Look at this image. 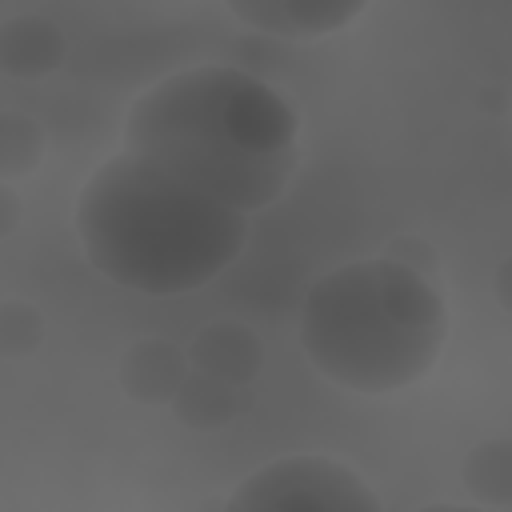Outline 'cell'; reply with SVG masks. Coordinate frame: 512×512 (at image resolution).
Returning a JSON list of instances; mask_svg holds the SVG:
<instances>
[{
  "instance_id": "6da1fadb",
  "label": "cell",
  "mask_w": 512,
  "mask_h": 512,
  "mask_svg": "<svg viewBox=\"0 0 512 512\" xmlns=\"http://www.w3.org/2000/svg\"><path fill=\"white\" fill-rule=\"evenodd\" d=\"M124 152L240 212L268 208L300 160L292 100L232 64H196L144 88L124 120Z\"/></svg>"
},
{
  "instance_id": "7a4b0ae2",
  "label": "cell",
  "mask_w": 512,
  "mask_h": 512,
  "mask_svg": "<svg viewBox=\"0 0 512 512\" xmlns=\"http://www.w3.org/2000/svg\"><path fill=\"white\" fill-rule=\"evenodd\" d=\"M76 236L96 272L144 296H180L220 276L248 240V212L120 152L80 188Z\"/></svg>"
},
{
  "instance_id": "3957f363",
  "label": "cell",
  "mask_w": 512,
  "mask_h": 512,
  "mask_svg": "<svg viewBox=\"0 0 512 512\" xmlns=\"http://www.w3.org/2000/svg\"><path fill=\"white\" fill-rule=\"evenodd\" d=\"M444 336L448 308L436 280L396 256L324 272L300 308V344L312 368L364 396L416 384L436 364Z\"/></svg>"
},
{
  "instance_id": "277c9868",
  "label": "cell",
  "mask_w": 512,
  "mask_h": 512,
  "mask_svg": "<svg viewBox=\"0 0 512 512\" xmlns=\"http://www.w3.org/2000/svg\"><path fill=\"white\" fill-rule=\"evenodd\" d=\"M232 512L268 508H320V512H376L380 496L340 460L328 456H284L256 468L232 496Z\"/></svg>"
},
{
  "instance_id": "5b68a950",
  "label": "cell",
  "mask_w": 512,
  "mask_h": 512,
  "mask_svg": "<svg viewBox=\"0 0 512 512\" xmlns=\"http://www.w3.org/2000/svg\"><path fill=\"white\" fill-rule=\"evenodd\" d=\"M224 8L256 32L280 40H320L352 24L368 0H224Z\"/></svg>"
},
{
  "instance_id": "8992f818",
  "label": "cell",
  "mask_w": 512,
  "mask_h": 512,
  "mask_svg": "<svg viewBox=\"0 0 512 512\" xmlns=\"http://www.w3.org/2000/svg\"><path fill=\"white\" fill-rule=\"evenodd\" d=\"M192 376V356L172 340H136L120 360V388L140 404H172Z\"/></svg>"
},
{
  "instance_id": "52a82bcc",
  "label": "cell",
  "mask_w": 512,
  "mask_h": 512,
  "mask_svg": "<svg viewBox=\"0 0 512 512\" xmlns=\"http://www.w3.org/2000/svg\"><path fill=\"white\" fill-rule=\"evenodd\" d=\"M188 356H192V368L232 384H252L256 372L264 368V344L240 320H216L204 332H196Z\"/></svg>"
},
{
  "instance_id": "ba28073f",
  "label": "cell",
  "mask_w": 512,
  "mask_h": 512,
  "mask_svg": "<svg viewBox=\"0 0 512 512\" xmlns=\"http://www.w3.org/2000/svg\"><path fill=\"white\" fill-rule=\"evenodd\" d=\"M64 32L44 16H12L0 28V68L16 80H40L64 64Z\"/></svg>"
},
{
  "instance_id": "9c48e42d",
  "label": "cell",
  "mask_w": 512,
  "mask_h": 512,
  "mask_svg": "<svg viewBox=\"0 0 512 512\" xmlns=\"http://www.w3.org/2000/svg\"><path fill=\"white\" fill-rule=\"evenodd\" d=\"M244 408H248V384H232V380L208 376L200 368H192V376L184 380V388L172 400V412L188 428H220V424L236 420Z\"/></svg>"
},
{
  "instance_id": "30bf717a",
  "label": "cell",
  "mask_w": 512,
  "mask_h": 512,
  "mask_svg": "<svg viewBox=\"0 0 512 512\" xmlns=\"http://www.w3.org/2000/svg\"><path fill=\"white\" fill-rule=\"evenodd\" d=\"M460 480L476 504L508 508L512 504V440L476 444L460 464Z\"/></svg>"
},
{
  "instance_id": "8fae6325",
  "label": "cell",
  "mask_w": 512,
  "mask_h": 512,
  "mask_svg": "<svg viewBox=\"0 0 512 512\" xmlns=\"http://www.w3.org/2000/svg\"><path fill=\"white\" fill-rule=\"evenodd\" d=\"M44 160V128L28 112H0V176L12 184Z\"/></svg>"
},
{
  "instance_id": "7c38bea8",
  "label": "cell",
  "mask_w": 512,
  "mask_h": 512,
  "mask_svg": "<svg viewBox=\"0 0 512 512\" xmlns=\"http://www.w3.org/2000/svg\"><path fill=\"white\" fill-rule=\"evenodd\" d=\"M40 340H44V316H40V308L28 304V300H12L8 296L0 304V352L8 360H16V356L36 352Z\"/></svg>"
},
{
  "instance_id": "4fadbf2b",
  "label": "cell",
  "mask_w": 512,
  "mask_h": 512,
  "mask_svg": "<svg viewBox=\"0 0 512 512\" xmlns=\"http://www.w3.org/2000/svg\"><path fill=\"white\" fill-rule=\"evenodd\" d=\"M384 256H396V260H404L408 268H416V272H424V276L440 280V256H436V248H432L428 240L396 236V240L388 244V252H384Z\"/></svg>"
},
{
  "instance_id": "5bb4252c",
  "label": "cell",
  "mask_w": 512,
  "mask_h": 512,
  "mask_svg": "<svg viewBox=\"0 0 512 512\" xmlns=\"http://www.w3.org/2000/svg\"><path fill=\"white\" fill-rule=\"evenodd\" d=\"M16 224H20V196H16V188L4 180V184H0V236H12Z\"/></svg>"
},
{
  "instance_id": "9a60e30c",
  "label": "cell",
  "mask_w": 512,
  "mask_h": 512,
  "mask_svg": "<svg viewBox=\"0 0 512 512\" xmlns=\"http://www.w3.org/2000/svg\"><path fill=\"white\" fill-rule=\"evenodd\" d=\"M492 288H496V300H500V304L512 312V256H508V260L496 268V280H492Z\"/></svg>"
}]
</instances>
